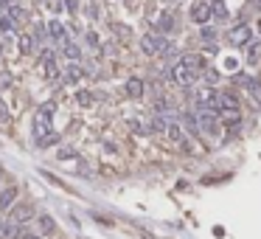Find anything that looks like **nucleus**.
Listing matches in <instances>:
<instances>
[{"label":"nucleus","mask_w":261,"mask_h":239,"mask_svg":"<svg viewBox=\"0 0 261 239\" xmlns=\"http://www.w3.org/2000/svg\"><path fill=\"white\" fill-rule=\"evenodd\" d=\"M197 124H200V129H205V132H216L219 129V110H213V107L208 105H197Z\"/></svg>","instance_id":"nucleus-1"},{"label":"nucleus","mask_w":261,"mask_h":239,"mask_svg":"<svg viewBox=\"0 0 261 239\" xmlns=\"http://www.w3.org/2000/svg\"><path fill=\"white\" fill-rule=\"evenodd\" d=\"M171 82L180 85V87H191L197 82V74L191 67H185L182 62H177V65H171Z\"/></svg>","instance_id":"nucleus-2"},{"label":"nucleus","mask_w":261,"mask_h":239,"mask_svg":"<svg viewBox=\"0 0 261 239\" xmlns=\"http://www.w3.org/2000/svg\"><path fill=\"white\" fill-rule=\"evenodd\" d=\"M51 113H54V105L48 101V107H40L34 116V135L40 138V135L51 132Z\"/></svg>","instance_id":"nucleus-3"},{"label":"nucleus","mask_w":261,"mask_h":239,"mask_svg":"<svg viewBox=\"0 0 261 239\" xmlns=\"http://www.w3.org/2000/svg\"><path fill=\"white\" fill-rule=\"evenodd\" d=\"M166 45H169L166 37H155V34H143V37H140V48H143V54H149V56L163 54Z\"/></svg>","instance_id":"nucleus-4"},{"label":"nucleus","mask_w":261,"mask_h":239,"mask_svg":"<svg viewBox=\"0 0 261 239\" xmlns=\"http://www.w3.org/2000/svg\"><path fill=\"white\" fill-rule=\"evenodd\" d=\"M250 40H253V28H250L247 23H239L228 31V43L231 45H247Z\"/></svg>","instance_id":"nucleus-5"},{"label":"nucleus","mask_w":261,"mask_h":239,"mask_svg":"<svg viewBox=\"0 0 261 239\" xmlns=\"http://www.w3.org/2000/svg\"><path fill=\"white\" fill-rule=\"evenodd\" d=\"M191 20L205 25L208 20H211V3H208V0H197L194 6H191Z\"/></svg>","instance_id":"nucleus-6"},{"label":"nucleus","mask_w":261,"mask_h":239,"mask_svg":"<svg viewBox=\"0 0 261 239\" xmlns=\"http://www.w3.org/2000/svg\"><path fill=\"white\" fill-rule=\"evenodd\" d=\"M40 59H43L45 76H48L51 82H56V79H59V74H56V56H54V51H43V54H40Z\"/></svg>","instance_id":"nucleus-7"},{"label":"nucleus","mask_w":261,"mask_h":239,"mask_svg":"<svg viewBox=\"0 0 261 239\" xmlns=\"http://www.w3.org/2000/svg\"><path fill=\"white\" fill-rule=\"evenodd\" d=\"M180 62H182V65H185V67H191V71H194L197 76H200L202 71H205V59H202L200 54H185V56H182Z\"/></svg>","instance_id":"nucleus-8"},{"label":"nucleus","mask_w":261,"mask_h":239,"mask_svg":"<svg viewBox=\"0 0 261 239\" xmlns=\"http://www.w3.org/2000/svg\"><path fill=\"white\" fill-rule=\"evenodd\" d=\"M219 118L225 121V127H239V121H242L239 107H225V110H219Z\"/></svg>","instance_id":"nucleus-9"},{"label":"nucleus","mask_w":261,"mask_h":239,"mask_svg":"<svg viewBox=\"0 0 261 239\" xmlns=\"http://www.w3.org/2000/svg\"><path fill=\"white\" fill-rule=\"evenodd\" d=\"M236 82L244 87V90H250V96L258 98V90H261V82L253 79V76H236Z\"/></svg>","instance_id":"nucleus-10"},{"label":"nucleus","mask_w":261,"mask_h":239,"mask_svg":"<svg viewBox=\"0 0 261 239\" xmlns=\"http://www.w3.org/2000/svg\"><path fill=\"white\" fill-rule=\"evenodd\" d=\"M14 200H17V189H14V186H9V189H3V191H0V211H6V209L12 206Z\"/></svg>","instance_id":"nucleus-11"},{"label":"nucleus","mask_w":261,"mask_h":239,"mask_svg":"<svg viewBox=\"0 0 261 239\" xmlns=\"http://www.w3.org/2000/svg\"><path fill=\"white\" fill-rule=\"evenodd\" d=\"M62 43H65V45H62V54H65L67 59H70V62L82 59V51H79V45H76V43H70V40H62Z\"/></svg>","instance_id":"nucleus-12"},{"label":"nucleus","mask_w":261,"mask_h":239,"mask_svg":"<svg viewBox=\"0 0 261 239\" xmlns=\"http://www.w3.org/2000/svg\"><path fill=\"white\" fill-rule=\"evenodd\" d=\"M48 34H51V40L62 43V40H65V25H62L59 20H51V23H48Z\"/></svg>","instance_id":"nucleus-13"},{"label":"nucleus","mask_w":261,"mask_h":239,"mask_svg":"<svg viewBox=\"0 0 261 239\" xmlns=\"http://www.w3.org/2000/svg\"><path fill=\"white\" fill-rule=\"evenodd\" d=\"M211 17L228 20V6H225V0H211Z\"/></svg>","instance_id":"nucleus-14"},{"label":"nucleus","mask_w":261,"mask_h":239,"mask_svg":"<svg viewBox=\"0 0 261 239\" xmlns=\"http://www.w3.org/2000/svg\"><path fill=\"white\" fill-rule=\"evenodd\" d=\"M31 214H34V209H31V206H17V209H14V222H20V225H23V222L31 220Z\"/></svg>","instance_id":"nucleus-15"},{"label":"nucleus","mask_w":261,"mask_h":239,"mask_svg":"<svg viewBox=\"0 0 261 239\" xmlns=\"http://www.w3.org/2000/svg\"><path fill=\"white\" fill-rule=\"evenodd\" d=\"M127 93L132 98H140V96H143V82H140V79H129L127 82Z\"/></svg>","instance_id":"nucleus-16"},{"label":"nucleus","mask_w":261,"mask_h":239,"mask_svg":"<svg viewBox=\"0 0 261 239\" xmlns=\"http://www.w3.org/2000/svg\"><path fill=\"white\" fill-rule=\"evenodd\" d=\"M200 40H202V43H208V45H213V43H216V28H211V25H202V31H200Z\"/></svg>","instance_id":"nucleus-17"},{"label":"nucleus","mask_w":261,"mask_h":239,"mask_svg":"<svg viewBox=\"0 0 261 239\" xmlns=\"http://www.w3.org/2000/svg\"><path fill=\"white\" fill-rule=\"evenodd\" d=\"M82 76H85V71H82L79 65H67V71H65V82H79Z\"/></svg>","instance_id":"nucleus-18"},{"label":"nucleus","mask_w":261,"mask_h":239,"mask_svg":"<svg viewBox=\"0 0 261 239\" xmlns=\"http://www.w3.org/2000/svg\"><path fill=\"white\" fill-rule=\"evenodd\" d=\"M158 28L163 31V34H169V31H174V17H171V14H160V20H158Z\"/></svg>","instance_id":"nucleus-19"},{"label":"nucleus","mask_w":261,"mask_h":239,"mask_svg":"<svg viewBox=\"0 0 261 239\" xmlns=\"http://www.w3.org/2000/svg\"><path fill=\"white\" fill-rule=\"evenodd\" d=\"M261 59V43H247V62H258Z\"/></svg>","instance_id":"nucleus-20"},{"label":"nucleus","mask_w":261,"mask_h":239,"mask_svg":"<svg viewBox=\"0 0 261 239\" xmlns=\"http://www.w3.org/2000/svg\"><path fill=\"white\" fill-rule=\"evenodd\" d=\"M40 228H43L45 233H54V231H56V222L51 220V214H43V217H40Z\"/></svg>","instance_id":"nucleus-21"},{"label":"nucleus","mask_w":261,"mask_h":239,"mask_svg":"<svg viewBox=\"0 0 261 239\" xmlns=\"http://www.w3.org/2000/svg\"><path fill=\"white\" fill-rule=\"evenodd\" d=\"M76 101H79L82 107H90L93 105V93L90 90H79V93H76Z\"/></svg>","instance_id":"nucleus-22"},{"label":"nucleus","mask_w":261,"mask_h":239,"mask_svg":"<svg viewBox=\"0 0 261 239\" xmlns=\"http://www.w3.org/2000/svg\"><path fill=\"white\" fill-rule=\"evenodd\" d=\"M166 129H169V135H171V141H177V144H180L182 138H185V132H182V129L177 127V124H169V127H166Z\"/></svg>","instance_id":"nucleus-23"},{"label":"nucleus","mask_w":261,"mask_h":239,"mask_svg":"<svg viewBox=\"0 0 261 239\" xmlns=\"http://www.w3.org/2000/svg\"><path fill=\"white\" fill-rule=\"evenodd\" d=\"M17 231H20V222H14V225H9V228H3V239H17Z\"/></svg>","instance_id":"nucleus-24"},{"label":"nucleus","mask_w":261,"mask_h":239,"mask_svg":"<svg viewBox=\"0 0 261 239\" xmlns=\"http://www.w3.org/2000/svg\"><path fill=\"white\" fill-rule=\"evenodd\" d=\"M31 48H34V43H31V37H25V34H23V37H20V51H23V54H28Z\"/></svg>","instance_id":"nucleus-25"},{"label":"nucleus","mask_w":261,"mask_h":239,"mask_svg":"<svg viewBox=\"0 0 261 239\" xmlns=\"http://www.w3.org/2000/svg\"><path fill=\"white\" fill-rule=\"evenodd\" d=\"M0 28H3V31H14V20L12 17H0Z\"/></svg>","instance_id":"nucleus-26"},{"label":"nucleus","mask_w":261,"mask_h":239,"mask_svg":"<svg viewBox=\"0 0 261 239\" xmlns=\"http://www.w3.org/2000/svg\"><path fill=\"white\" fill-rule=\"evenodd\" d=\"M9 85H12V76H9L6 71H3V74H0V90H6Z\"/></svg>","instance_id":"nucleus-27"},{"label":"nucleus","mask_w":261,"mask_h":239,"mask_svg":"<svg viewBox=\"0 0 261 239\" xmlns=\"http://www.w3.org/2000/svg\"><path fill=\"white\" fill-rule=\"evenodd\" d=\"M34 37L40 40V43H43V40H45V25H36V31H34Z\"/></svg>","instance_id":"nucleus-28"},{"label":"nucleus","mask_w":261,"mask_h":239,"mask_svg":"<svg viewBox=\"0 0 261 239\" xmlns=\"http://www.w3.org/2000/svg\"><path fill=\"white\" fill-rule=\"evenodd\" d=\"M65 6H67V12H76L79 9V0H65Z\"/></svg>","instance_id":"nucleus-29"},{"label":"nucleus","mask_w":261,"mask_h":239,"mask_svg":"<svg viewBox=\"0 0 261 239\" xmlns=\"http://www.w3.org/2000/svg\"><path fill=\"white\" fill-rule=\"evenodd\" d=\"M87 43H90L93 48H98V34H93V31H90V34H87Z\"/></svg>","instance_id":"nucleus-30"},{"label":"nucleus","mask_w":261,"mask_h":239,"mask_svg":"<svg viewBox=\"0 0 261 239\" xmlns=\"http://www.w3.org/2000/svg\"><path fill=\"white\" fill-rule=\"evenodd\" d=\"M129 127H132V129H135V132H146V129H143V127H140V121H129Z\"/></svg>","instance_id":"nucleus-31"},{"label":"nucleus","mask_w":261,"mask_h":239,"mask_svg":"<svg viewBox=\"0 0 261 239\" xmlns=\"http://www.w3.org/2000/svg\"><path fill=\"white\" fill-rule=\"evenodd\" d=\"M205 76H208V82H216V79H219V74H216V71H208Z\"/></svg>","instance_id":"nucleus-32"},{"label":"nucleus","mask_w":261,"mask_h":239,"mask_svg":"<svg viewBox=\"0 0 261 239\" xmlns=\"http://www.w3.org/2000/svg\"><path fill=\"white\" fill-rule=\"evenodd\" d=\"M9 3H14V0H0V6H3V9H6Z\"/></svg>","instance_id":"nucleus-33"},{"label":"nucleus","mask_w":261,"mask_h":239,"mask_svg":"<svg viewBox=\"0 0 261 239\" xmlns=\"http://www.w3.org/2000/svg\"><path fill=\"white\" fill-rule=\"evenodd\" d=\"M253 3H255V9H261V0H253Z\"/></svg>","instance_id":"nucleus-34"},{"label":"nucleus","mask_w":261,"mask_h":239,"mask_svg":"<svg viewBox=\"0 0 261 239\" xmlns=\"http://www.w3.org/2000/svg\"><path fill=\"white\" fill-rule=\"evenodd\" d=\"M23 239H36V236H34V233H28V236H23Z\"/></svg>","instance_id":"nucleus-35"},{"label":"nucleus","mask_w":261,"mask_h":239,"mask_svg":"<svg viewBox=\"0 0 261 239\" xmlns=\"http://www.w3.org/2000/svg\"><path fill=\"white\" fill-rule=\"evenodd\" d=\"M0 231H3V220H0Z\"/></svg>","instance_id":"nucleus-36"},{"label":"nucleus","mask_w":261,"mask_h":239,"mask_svg":"<svg viewBox=\"0 0 261 239\" xmlns=\"http://www.w3.org/2000/svg\"><path fill=\"white\" fill-rule=\"evenodd\" d=\"M258 101H261V90H258Z\"/></svg>","instance_id":"nucleus-37"}]
</instances>
